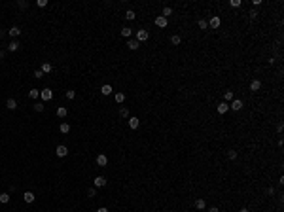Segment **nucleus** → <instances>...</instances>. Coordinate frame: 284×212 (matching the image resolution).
<instances>
[{"label":"nucleus","instance_id":"393cba45","mask_svg":"<svg viewBox=\"0 0 284 212\" xmlns=\"http://www.w3.org/2000/svg\"><path fill=\"white\" fill-rule=\"evenodd\" d=\"M131 34H133V29L131 27H123L121 29V36H123V38H129Z\"/></svg>","mask_w":284,"mask_h":212},{"label":"nucleus","instance_id":"6ab92c4d","mask_svg":"<svg viewBox=\"0 0 284 212\" xmlns=\"http://www.w3.org/2000/svg\"><path fill=\"white\" fill-rule=\"evenodd\" d=\"M233 99H235V93H233V91H225V93H224V102H227V104H229Z\"/></svg>","mask_w":284,"mask_h":212},{"label":"nucleus","instance_id":"c03bdc74","mask_svg":"<svg viewBox=\"0 0 284 212\" xmlns=\"http://www.w3.org/2000/svg\"><path fill=\"white\" fill-rule=\"evenodd\" d=\"M97 212H108L106 206H101V208H97Z\"/></svg>","mask_w":284,"mask_h":212},{"label":"nucleus","instance_id":"20e7f679","mask_svg":"<svg viewBox=\"0 0 284 212\" xmlns=\"http://www.w3.org/2000/svg\"><path fill=\"white\" fill-rule=\"evenodd\" d=\"M229 110L241 112V110H242V100H241V99H233V100H231V104H229Z\"/></svg>","mask_w":284,"mask_h":212},{"label":"nucleus","instance_id":"5701e85b","mask_svg":"<svg viewBox=\"0 0 284 212\" xmlns=\"http://www.w3.org/2000/svg\"><path fill=\"white\" fill-rule=\"evenodd\" d=\"M6 108H8V110H15V108H17V100H15V99H8L6 100Z\"/></svg>","mask_w":284,"mask_h":212},{"label":"nucleus","instance_id":"ea45409f","mask_svg":"<svg viewBox=\"0 0 284 212\" xmlns=\"http://www.w3.org/2000/svg\"><path fill=\"white\" fill-rule=\"evenodd\" d=\"M248 15H250V19H256V17H258V12H256V10H250Z\"/></svg>","mask_w":284,"mask_h":212},{"label":"nucleus","instance_id":"a211bd4d","mask_svg":"<svg viewBox=\"0 0 284 212\" xmlns=\"http://www.w3.org/2000/svg\"><path fill=\"white\" fill-rule=\"evenodd\" d=\"M205 206H206V201L205 199H201V197L195 199V208H197V210H205Z\"/></svg>","mask_w":284,"mask_h":212},{"label":"nucleus","instance_id":"39448f33","mask_svg":"<svg viewBox=\"0 0 284 212\" xmlns=\"http://www.w3.org/2000/svg\"><path fill=\"white\" fill-rule=\"evenodd\" d=\"M222 25V19L218 17V15H212V17H210V21H208V27L210 29H218Z\"/></svg>","mask_w":284,"mask_h":212},{"label":"nucleus","instance_id":"c756f323","mask_svg":"<svg viewBox=\"0 0 284 212\" xmlns=\"http://www.w3.org/2000/svg\"><path fill=\"white\" fill-rule=\"evenodd\" d=\"M227 159L235 161V159H237V150H229V152H227Z\"/></svg>","mask_w":284,"mask_h":212},{"label":"nucleus","instance_id":"f704fd0d","mask_svg":"<svg viewBox=\"0 0 284 212\" xmlns=\"http://www.w3.org/2000/svg\"><path fill=\"white\" fill-rule=\"evenodd\" d=\"M17 6L21 8V10H25V8L29 6V2H27V0H19V2H17Z\"/></svg>","mask_w":284,"mask_h":212},{"label":"nucleus","instance_id":"9b49d317","mask_svg":"<svg viewBox=\"0 0 284 212\" xmlns=\"http://www.w3.org/2000/svg\"><path fill=\"white\" fill-rule=\"evenodd\" d=\"M34 199H36V197H34L32 191H25V193H23V201H25V203L30 205V203H34Z\"/></svg>","mask_w":284,"mask_h":212},{"label":"nucleus","instance_id":"cd10ccee","mask_svg":"<svg viewBox=\"0 0 284 212\" xmlns=\"http://www.w3.org/2000/svg\"><path fill=\"white\" fill-rule=\"evenodd\" d=\"M65 97H66V99H68V100H74V99H76V91H72V89H68V91L65 93Z\"/></svg>","mask_w":284,"mask_h":212},{"label":"nucleus","instance_id":"6e6552de","mask_svg":"<svg viewBox=\"0 0 284 212\" xmlns=\"http://www.w3.org/2000/svg\"><path fill=\"white\" fill-rule=\"evenodd\" d=\"M93 184H95V188H104V186H106V178L104 176H95Z\"/></svg>","mask_w":284,"mask_h":212},{"label":"nucleus","instance_id":"a19ab883","mask_svg":"<svg viewBox=\"0 0 284 212\" xmlns=\"http://www.w3.org/2000/svg\"><path fill=\"white\" fill-rule=\"evenodd\" d=\"M267 195H275V188H267Z\"/></svg>","mask_w":284,"mask_h":212},{"label":"nucleus","instance_id":"4c0bfd02","mask_svg":"<svg viewBox=\"0 0 284 212\" xmlns=\"http://www.w3.org/2000/svg\"><path fill=\"white\" fill-rule=\"evenodd\" d=\"M36 6H38V8H45V6H48V0H38Z\"/></svg>","mask_w":284,"mask_h":212},{"label":"nucleus","instance_id":"72a5a7b5","mask_svg":"<svg viewBox=\"0 0 284 212\" xmlns=\"http://www.w3.org/2000/svg\"><path fill=\"white\" fill-rule=\"evenodd\" d=\"M32 76H34L36 80H42V78H44V72H42V70L38 68V70H34V74H32Z\"/></svg>","mask_w":284,"mask_h":212},{"label":"nucleus","instance_id":"a18cd8bd","mask_svg":"<svg viewBox=\"0 0 284 212\" xmlns=\"http://www.w3.org/2000/svg\"><path fill=\"white\" fill-rule=\"evenodd\" d=\"M208 212H220V208H218V206H212V208H210Z\"/></svg>","mask_w":284,"mask_h":212},{"label":"nucleus","instance_id":"7ed1b4c3","mask_svg":"<svg viewBox=\"0 0 284 212\" xmlns=\"http://www.w3.org/2000/svg\"><path fill=\"white\" fill-rule=\"evenodd\" d=\"M55 153H57V157H66L68 156V148H66L65 144H59V146L55 148Z\"/></svg>","mask_w":284,"mask_h":212},{"label":"nucleus","instance_id":"0eeeda50","mask_svg":"<svg viewBox=\"0 0 284 212\" xmlns=\"http://www.w3.org/2000/svg\"><path fill=\"white\" fill-rule=\"evenodd\" d=\"M55 114H57V117H61V120H65V117L68 116V110H66L65 106H57V110H55Z\"/></svg>","mask_w":284,"mask_h":212},{"label":"nucleus","instance_id":"f8f14e48","mask_svg":"<svg viewBox=\"0 0 284 212\" xmlns=\"http://www.w3.org/2000/svg\"><path fill=\"white\" fill-rule=\"evenodd\" d=\"M127 48L131 49V51H135V49L140 48V42H136L135 38H131V40H127Z\"/></svg>","mask_w":284,"mask_h":212},{"label":"nucleus","instance_id":"a878e982","mask_svg":"<svg viewBox=\"0 0 284 212\" xmlns=\"http://www.w3.org/2000/svg\"><path fill=\"white\" fill-rule=\"evenodd\" d=\"M135 17H136V13L133 12V10H127V12H125V19H127V21H133Z\"/></svg>","mask_w":284,"mask_h":212},{"label":"nucleus","instance_id":"9d476101","mask_svg":"<svg viewBox=\"0 0 284 212\" xmlns=\"http://www.w3.org/2000/svg\"><path fill=\"white\" fill-rule=\"evenodd\" d=\"M40 70H42V72H44V76H45V74H49V72L53 70V65H51V63H48V61H44V63H42V66H40Z\"/></svg>","mask_w":284,"mask_h":212},{"label":"nucleus","instance_id":"dca6fc26","mask_svg":"<svg viewBox=\"0 0 284 212\" xmlns=\"http://www.w3.org/2000/svg\"><path fill=\"white\" fill-rule=\"evenodd\" d=\"M101 95H104V97L112 95V85H110V84H104V85L101 87Z\"/></svg>","mask_w":284,"mask_h":212},{"label":"nucleus","instance_id":"b1692460","mask_svg":"<svg viewBox=\"0 0 284 212\" xmlns=\"http://www.w3.org/2000/svg\"><path fill=\"white\" fill-rule=\"evenodd\" d=\"M114 99H116V102H120V104H123V102H125V93H116V95H114Z\"/></svg>","mask_w":284,"mask_h":212},{"label":"nucleus","instance_id":"7c9ffc66","mask_svg":"<svg viewBox=\"0 0 284 212\" xmlns=\"http://www.w3.org/2000/svg\"><path fill=\"white\" fill-rule=\"evenodd\" d=\"M29 97H30V99H38V97H40V91H38V89H30V91H29Z\"/></svg>","mask_w":284,"mask_h":212},{"label":"nucleus","instance_id":"2eb2a0df","mask_svg":"<svg viewBox=\"0 0 284 212\" xmlns=\"http://www.w3.org/2000/svg\"><path fill=\"white\" fill-rule=\"evenodd\" d=\"M21 48V44H19V40H12V42L8 44V51H17Z\"/></svg>","mask_w":284,"mask_h":212},{"label":"nucleus","instance_id":"e433bc0d","mask_svg":"<svg viewBox=\"0 0 284 212\" xmlns=\"http://www.w3.org/2000/svg\"><path fill=\"white\" fill-rule=\"evenodd\" d=\"M87 195H89V197H95V195H97V188H89V189H87Z\"/></svg>","mask_w":284,"mask_h":212},{"label":"nucleus","instance_id":"58836bf2","mask_svg":"<svg viewBox=\"0 0 284 212\" xmlns=\"http://www.w3.org/2000/svg\"><path fill=\"white\" fill-rule=\"evenodd\" d=\"M229 4H231V8H239L241 6V0H231Z\"/></svg>","mask_w":284,"mask_h":212},{"label":"nucleus","instance_id":"f3484780","mask_svg":"<svg viewBox=\"0 0 284 212\" xmlns=\"http://www.w3.org/2000/svg\"><path fill=\"white\" fill-rule=\"evenodd\" d=\"M129 127H131V129H138V127H140V120H138V117H129Z\"/></svg>","mask_w":284,"mask_h":212},{"label":"nucleus","instance_id":"412c9836","mask_svg":"<svg viewBox=\"0 0 284 212\" xmlns=\"http://www.w3.org/2000/svg\"><path fill=\"white\" fill-rule=\"evenodd\" d=\"M59 131L63 133V134H66V133H70V125L66 121H61V125H59Z\"/></svg>","mask_w":284,"mask_h":212},{"label":"nucleus","instance_id":"1a4fd4ad","mask_svg":"<svg viewBox=\"0 0 284 212\" xmlns=\"http://www.w3.org/2000/svg\"><path fill=\"white\" fill-rule=\"evenodd\" d=\"M260 89H261V81H260V80H252V81H250V91H252V93H258Z\"/></svg>","mask_w":284,"mask_h":212},{"label":"nucleus","instance_id":"473e14b6","mask_svg":"<svg viewBox=\"0 0 284 212\" xmlns=\"http://www.w3.org/2000/svg\"><path fill=\"white\" fill-rule=\"evenodd\" d=\"M120 116H121V117H129V110H127L125 106H121V108H120Z\"/></svg>","mask_w":284,"mask_h":212},{"label":"nucleus","instance_id":"2f4dec72","mask_svg":"<svg viewBox=\"0 0 284 212\" xmlns=\"http://www.w3.org/2000/svg\"><path fill=\"white\" fill-rule=\"evenodd\" d=\"M161 15H163V17H169V15H172V8L165 6V8H163V13H161Z\"/></svg>","mask_w":284,"mask_h":212},{"label":"nucleus","instance_id":"aec40b11","mask_svg":"<svg viewBox=\"0 0 284 212\" xmlns=\"http://www.w3.org/2000/svg\"><path fill=\"white\" fill-rule=\"evenodd\" d=\"M216 110H218V114H225L227 110H229V104H227V102H220Z\"/></svg>","mask_w":284,"mask_h":212},{"label":"nucleus","instance_id":"bb28decb","mask_svg":"<svg viewBox=\"0 0 284 212\" xmlns=\"http://www.w3.org/2000/svg\"><path fill=\"white\" fill-rule=\"evenodd\" d=\"M0 203H2V205L10 203V193H8V191H6V193H0Z\"/></svg>","mask_w":284,"mask_h":212},{"label":"nucleus","instance_id":"f257e3e1","mask_svg":"<svg viewBox=\"0 0 284 212\" xmlns=\"http://www.w3.org/2000/svg\"><path fill=\"white\" fill-rule=\"evenodd\" d=\"M148 38H150V32H148L146 29H138V30H136V38H135L136 42H146Z\"/></svg>","mask_w":284,"mask_h":212},{"label":"nucleus","instance_id":"c9c22d12","mask_svg":"<svg viewBox=\"0 0 284 212\" xmlns=\"http://www.w3.org/2000/svg\"><path fill=\"white\" fill-rule=\"evenodd\" d=\"M34 110H36V112H44V104H42V102H36V104H34Z\"/></svg>","mask_w":284,"mask_h":212},{"label":"nucleus","instance_id":"4468645a","mask_svg":"<svg viewBox=\"0 0 284 212\" xmlns=\"http://www.w3.org/2000/svg\"><path fill=\"white\" fill-rule=\"evenodd\" d=\"M8 34H10V36H12V38H13V40H17V36H19V34H21V29H19V27H12V29H10V30H8Z\"/></svg>","mask_w":284,"mask_h":212},{"label":"nucleus","instance_id":"37998d69","mask_svg":"<svg viewBox=\"0 0 284 212\" xmlns=\"http://www.w3.org/2000/svg\"><path fill=\"white\" fill-rule=\"evenodd\" d=\"M6 57V49H0V59H4Z\"/></svg>","mask_w":284,"mask_h":212},{"label":"nucleus","instance_id":"c85d7f7f","mask_svg":"<svg viewBox=\"0 0 284 212\" xmlns=\"http://www.w3.org/2000/svg\"><path fill=\"white\" fill-rule=\"evenodd\" d=\"M197 25H199V29H201V30H205L206 27H208V21H206V19H199Z\"/></svg>","mask_w":284,"mask_h":212},{"label":"nucleus","instance_id":"ddd939ff","mask_svg":"<svg viewBox=\"0 0 284 212\" xmlns=\"http://www.w3.org/2000/svg\"><path fill=\"white\" fill-rule=\"evenodd\" d=\"M106 163H108V157L104 153H99V156H97V165H99V167H106Z\"/></svg>","mask_w":284,"mask_h":212},{"label":"nucleus","instance_id":"423d86ee","mask_svg":"<svg viewBox=\"0 0 284 212\" xmlns=\"http://www.w3.org/2000/svg\"><path fill=\"white\" fill-rule=\"evenodd\" d=\"M167 23H169V19H167V17H163V15H159V17H156V27H159V29H165V27H167Z\"/></svg>","mask_w":284,"mask_h":212},{"label":"nucleus","instance_id":"f03ea898","mask_svg":"<svg viewBox=\"0 0 284 212\" xmlns=\"http://www.w3.org/2000/svg\"><path fill=\"white\" fill-rule=\"evenodd\" d=\"M40 99H42L44 102L51 100V99H53V91H51L49 87H45V89H42V91H40Z\"/></svg>","mask_w":284,"mask_h":212},{"label":"nucleus","instance_id":"79ce46f5","mask_svg":"<svg viewBox=\"0 0 284 212\" xmlns=\"http://www.w3.org/2000/svg\"><path fill=\"white\" fill-rule=\"evenodd\" d=\"M8 34V30H4V29H0V38H4V36Z\"/></svg>","mask_w":284,"mask_h":212},{"label":"nucleus","instance_id":"49530a36","mask_svg":"<svg viewBox=\"0 0 284 212\" xmlns=\"http://www.w3.org/2000/svg\"><path fill=\"white\" fill-rule=\"evenodd\" d=\"M239 212H250V210H248V208H241Z\"/></svg>","mask_w":284,"mask_h":212},{"label":"nucleus","instance_id":"4be33fe9","mask_svg":"<svg viewBox=\"0 0 284 212\" xmlns=\"http://www.w3.org/2000/svg\"><path fill=\"white\" fill-rule=\"evenodd\" d=\"M170 44H172V45H180V44H182V36L172 34V36H170Z\"/></svg>","mask_w":284,"mask_h":212}]
</instances>
